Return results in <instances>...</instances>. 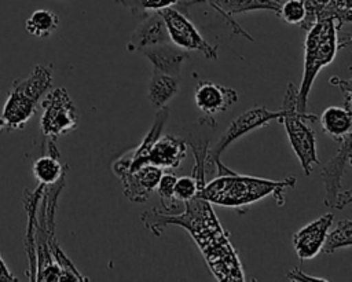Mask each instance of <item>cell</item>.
<instances>
[{
	"mask_svg": "<svg viewBox=\"0 0 352 282\" xmlns=\"http://www.w3.org/2000/svg\"><path fill=\"white\" fill-rule=\"evenodd\" d=\"M186 210L180 215H164L157 208L142 213V221L157 237L164 228L176 224L186 228L201 249L212 274L219 281H245L242 264L223 230L212 204L195 195L184 202Z\"/></svg>",
	"mask_w": 352,
	"mask_h": 282,
	"instance_id": "cell-1",
	"label": "cell"
},
{
	"mask_svg": "<svg viewBox=\"0 0 352 282\" xmlns=\"http://www.w3.org/2000/svg\"><path fill=\"white\" fill-rule=\"evenodd\" d=\"M296 182L294 176L283 180H270L231 172L217 175L213 180L205 183L198 197L220 206L239 208L272 194L278 206H282L285 204V191L294 188Z\"/></svg>",
	"mask_w": 352,
	"mask_h": 282,
	"instance_id": "cell-2",
	"label": "cell"
},
{
	"mask_svg": "<svg viewBox=\"0 0 352 282\" xmlns=\"http://www.w3.org/2000/svg\"><path fill=\"white\" fill-rule=\"evenodd\" d=\"M307 32L302 77L296 96V109L300 113H307L308 95L318 73L334 61L337 50L341 48L340 28L334 18H319Z\"/></svg>",
	"mask_w": 352,
	"mask_h": 282,
	"instance_id": "cell-3",
	"label": "cell"
},
{
	"mask_svg": "<svg viewBox=\"0 0 352 282\" xmlns=\"http://www.w3.org/2000/svg\"><path fill=\"white\" fill-rule=\"evenodd\" d=\"M52 85V66L36 65L28 77L15 78L0 116V132L22 129Z\"/></svg>",
	"mask_w": 352,
	"mask_h": 282,
	"instance_id": "cell-4",
	"label": "cell"
},
{
	"mask_svg": "<svg viewBox=\"0 0 352 282\" xmlns=\"http://www.w3.org/2000/svg\"><path fill=\"white\" fill-rule=\"evenodd\" d=\"M297 88L293 83L287 84L285 98L280 106L282 116L279 122L283 124L292 149L302 166L304 175L309 176L316 164H319L316 154V138L314 129L305 121H316L315 114L300 113L296 109Z\"/></svg>",
	"mask_w": 352,
	"mask_h": 282,
	"instance_id": "cell-5",
	"label": "cell"
},
{
	"mask_svg": "<svg viewBox=\"0 0 352 282\" xmlns=\"http://www.w3.org/2000/svg\"><path fill=\"white\" fill-rule=\"evenodd\" d=\"M43 114L40 129L44 138L55 140L78 127V111L69 92L63 87L48 91L40 102Z\"/></svg>",
	"mask_w": 352,
	"mask_h": 282,
	"instance_id": "cell-6",
	"label": "cell"
},
{
	"mask_svg": "<svg viewBox=\"0 0 352 282\" xmlns=\"http://www.w3.org/2000/svg\"><path fill=\"white\" fill-rule=\"evenodd\" d=\"M282 111L280 109L278 111H271L264 106H254L249 110H246L245 113H242L241 116H238L234 121L230 122V125L227 127L226 132L221 135V138L219 139V142L208 150V155H206V165H214L216 169L220 168L223 164L220 161V155L223 154V151L231 144L234 143L236 139H239L241 136L249 133L253 129L261 128L264 125H267L268 122L280 118Z\"/></svg>",
	"mask_w": 352,
	"mask_h": 282,
	"instance_id": "cell-7",
	"label": "cell"
},
{
	"mask_svg": "<svg viewBox=\"0 0 352 282\" xmlns=\"http://www.w3.org/2000/svg\"><path fill=\"white\" fill-rule=\"evenodd\" d=\"M157 12L162 17L166 25V30L172 44L187 51H199L208 59L217 58L216 47L210 45L201 36L195 25L187 18V15L183 11L173 6L162 8Z\"/></svg>",
	"mask_w": 352,
	"mask_h": 282,
	"instance_id": "cell-8",
	"label": "cell"
},
{
	"mask_svg": "<svg viewBox=\"0 0 352 282\" xmlns=\"http://www.w3.org/2000/svg\"><path fill=\"white\" fill-rule=\"evenodd\" d=\"M114 173L121 180L125 197L132 202L142 204L146 202L155 190L162 169L153 164H144L132 172L118 171Z\"/></svg>",
	"mask_w": 352,
	"mask_h": 282,
	"instance_id": "cell-9",
	"label": "cell"
},
{
	"mask_svg": "<svg viewBox=\"0 0 352 282\" xmlns=\"http://www.w3.org/2000/svg\"><path fill=\"white\" fill-rule=\"evenodd\" d=\"M337 154L322 168L320 177L324 184V205L336 208L337 198L341 193V179L351 160V133L341 142Z\"/></svg>",
	"mask_w": 352,
	"mask_h": 282,
	"instance_id": "cell-10",
	"label": "cell"
},
{
	"mask_svg": "<svg viewBox=\"0 0 352 282\" xmlns=\"http://www.w3.org/2000/svg\"><path fill=\"white\" fill-rule=\"evenodd\" d=\"M333 219L331 213H324L293 234V246L301 260H311L322 250Z\"/></svg>",
	"mask_w": 352,
	"mask_h": 282,
	"instance_id": "cell-11",
	"label": "cell"
},
{
	"mask_svg": "<svg viewBox=\"0 0 352 282\" xmlns=\"http://www.w3.org/2000/svg\"><path fill=\"white\" fill-rule=\"evenodd\" d=\"M187 155V143L175 135L158 136L148 149L144 162L164 169H176Z\"/></svg>",
	"mask_w": 352,
	"mask_h": 282,
	"instance_id": "cell-12",
	"label": "cell"
},
{
	"mask_svg": "<svg viewBox=\"0 0 352 282\" xmlns=\"http://www.w3.org/2000/svg\"><path fill=\"white\" fill-rule=\"evenodd\" d=\"M194 99L197 107L206 116H213L219 111L227 110L238 100V92L232 88L212 83L198 81L195 85Z\"/></svg>",
	"mask_w": 352,
	"mask_h": 282,
	"instance_id": "cell-13",
	"label": "cell"
},
{
	"mask_svg": "<svg viewBox=\"0 0 352 282\" xmlns=\"http://www.w3.org/2000/svg\"><path fill=\"white\" fill-rule=\"evenodd\" d=\"M164 43H170L169 34L162 17L155 11L144 17L143 22L133 30L126 43V50L136 52L146 47Z\"/></svg>",
	"mask_w": 352,
	"mask_h": 282,
	"instance_id": "cell-14",
	"label": "cell"
},
{
	"mask_svg": "<svg viewBox=\"0 0 352 282\" xmlns=\"http://www.w3.org/2000/svg\"><path fill=\"white\" fill-rule=\"evenodd\" d=\"M140 52L151 62L154 70L175 77H180L183 62L190 59V54L187 50H183L172 43L146 47L140 50Z\"/></svg>",
	"mask_w": 352,
	"mask_h": 282,
	"instance_id": "cell-15",
	"label": "cell"
},
{
	"mask_svg": "<svg viewBox=\"0 0 352 282\" xmlns=\"http://www.w3.org/2000/svg\"><path fill=\"white\" fill-rule=\"evenodd\" d=\"M208 1L221 17L226 19L228 26L238 33L245 36L246 39L252 40V37L243 32V29L232 19L231 15L234 14H241V12H248V11H254V10H268L276 12L278 4L275 0H204Z\"/></svg>",
	"mask_w": 352,
	"mask_h": 282,
	"instance_id": "cell-16",
	"label": "cell"
},
{
	"mask_svg": "<svg viewBox=\"0 0 352 282\" xmlns=\"http://www.w3.org/2000/svg\"><path fill=\"white\" fill-rule=\"evenodd\" d=\"M47 154L34 160L32 165L34 179L44 186H51L60 180L66 175V165L59 161V151L56 150L54 140L47 142Z\"/></svg>",
	"mask_w": 352,
	"mask_h": 282,
	"instance_id": "cell-17",
	"label": "cell"
},
{
	"mask_svg": "<svg viewBox=\"0 0 352 282\" xmlns=\"http://www.w3.org/2000/svg\"><path fill=\"white\" fill-rule=\"evenodd\" d=\"M320 125L327 136L333 140L341 142L351 133L352 111L344 106H330L320 114Z\"/></svg>",
	"mask_w": 352,
	"mask_h": 282,
	"instance_id": "cell-18",
	"label": "cell"
},
{
	"mask_svg": "<svg viewBox=\"0 0 352 282\" xmlns=\"http://www.w3.org/2000/svg\"><path fill=\"white\" fill-rule=\"evenodd\" d=\"M179 77L154 70L147 89V98L151 106L157 109L166 106V103L179 92Z\"/></svg>",
	"mask_w": 352,
	"mask_h": 282,
	"instance_id": "cell-19",
	"label": "cell"
},
{
	"mask_svg": "<svg viewBox=\"0 0 352 282\" xmlns=\"http://www.w3.org/2000/svg\"><path fill=\"white\" fill-rule=\"evenodd\" d=\"M59 15L51 10H36L25 22V30L37 39L50 37L59 28Z\"/></svg>",
	"mask_w": 352,
	"mask_h": 282,
	"instance_id": "cell-20",
	"label": "cell"
},
{
	"mask_svg": "<svg viewBox=\"0 0 352 282\" xmlns=\"http://www.w3.org/2000/svg\"><path fill=\"white\" fill-rule=\"evenodd\" d=\"M352 245V220L344 219L338 221L333 231H327L324 242L322 245V252L333 253L340 248H349Z\"/></svg>",
	"mask_w": 352,
	"mask_h": 282,
	"instance_id": "cell-21",
	"label": "cell"
},
{
	"mask_svg": "<svg viewBox=\"0 0 352 282\" xmlns=\"http://www.w3.org/2000/svg\"><path fill=\"white\" fill-rule=\"evenodd\" d=\"M117 4L131 10L136 17H147L150 12L160 11L166 7H173L179 0H114Z\"/></svg>",
	"mask_w": 352,
	"mask_h": 282,
	"instance_id": "cell-22",
	"label": "cell"
},
{
	"mask_svg": "<svg viewBox=\"0 0 352 282\" xmlns=\"http://www.w3.org/2000/svg\"><path fill=\"white\" fill-rule=\"evenodd\" d=\"M176 182V175L170 172H162L158 183H157V193L160 195L162 208L166 212H176L182 202H179L173 194V187Z\"/></svg>",
	"mask_w": 352,
	"mask_h": 282,
	"instance_id": "cell-23",
	"label": "cell"
},
{
	"mask_svg": "<svg viewBox=\"0 0 352 282\" xmlns=\"http://www.w3.org/2000/svg\"><path fill=\"white\" fill-rule=\"evenodd\" d=\"M278 4L276 15L290 25H300L305 17L304 0H275Z\"/></svg>",
	"mask_w": 352,
	"mask_h": 282,
	"instance_id": "cell-24",
	"label": "cell"
},
{
	"mask_svg": "<svg viewBox=\"0 0 352 282\" xmlns=\"http://www.w3.org/2000/svg\"><path fill=\"white\" fill-rule=\"evenodd\" d=\"M201 191L198 182L195 180L194 176H180L176 177L175 187H173V194L176 199L182 204L190 201L195 195H198Z\"/></svg>",
	"mask_w": 352,
	"mask_h": 282,
	"instance_id": "cell-25",
	"label": "cell"
},
{
	"mask_svg": "<svg viewBox=\"0 0 352 282\" xmlns=\"http://www.w3.org/2000/svg\"><path fill=\"white\" fill-rule=\"evenodd\" d=\"M286 279L289 281H307V282H312V281H319V282H326L327 279L324 278H319V276H312L305 274L304 271H301L300 268H293L290 272L286 274Z\"/></svg>",
	"mask_w": 352,
	"mask_h": 282,
	"instance_id": "cell-26",
	"label": "cell"
},
{
	"mask_svg": "<svg viewBox=\"0 0 352 282\" xmlns=\"http://www.w3.org/2000/svg\"><path fill=\"white\" fill-rule=\"evenodd\" d=\"M4 281L12 282V281H18V279H16V276L8 270L7 264L4 263V260H3V257H1V254H0V282H4Z\"/></svg>",
	"mask_w": 352,
	"mask_h": 282,
	"instance_id": "cell-27",
	"label": "cell"
}]
</instances>
